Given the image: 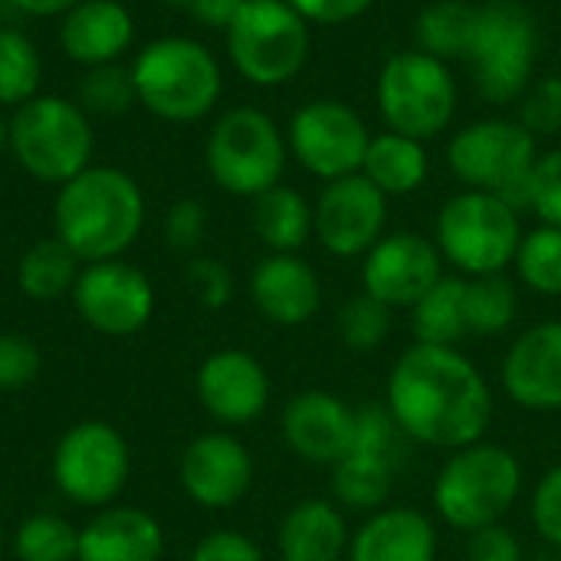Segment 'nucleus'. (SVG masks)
I'll use <instances>...</instances> for the list:
<instances>
[{
	"label": "nucleus",
	"mask_w": 561,
	"mask_h": 561,
	"mask_svg": "<svg viewBox=\"0 0 561 561\" xmlns=\"http://www.w3.org/2000/svg\"><path fill=\"white\" fill-rule=\"evenodd\" d=\"M385 404L411 444L460 450L486 437L493 391L480 368L457 348L414 342L398 355Z\"/></svg>",
	"instance_id": "nucleus-1"
},
{
	"label": "nucleus",
	"mask_w": 561,
	"mask_h": 561,
	"mask_svg": "<svg viewBox=\"0 0 561 561\" xmlns=\"http://www.w3.org/2000/svg\"><path fill=\"white\" fill-rule=\"evenodd\" d=\"M56 237L79 263L118 260L141 233L145 197L138 181L112 164H89L66 181L53 204Z\"/></svg>",
	"instance_id": "nucleus-2"
},
{
	"label": "nucleus",
	"mask_w": 561,
	"mask_h": 561,
	"mask_svg": "<svg viewBox=\"0 0 561 561\" xmlns=\"http://www.w3.org/2000/svg\"><path fill=\"white\" fill-rule=\"evenodd\" d=\"M526 473L519 457L490 440L450 450L437 470L431 500L434 513L457 533H480L500 526L523 493Z\"/></svg>",
	"instance_id": "nucleus-3"
},
{
	"label": "nucleus",
	"mask_w": 561,
	"mask_h": 561,
	"mask_svg": "<svg viewBox=\"0 0 561 561\" xmlns=\"http://www.w3.org/2000/svg\"><path fill=\"white\" fill-rule=\"evenodd\" d=\"M128 72L135 102L164 122H201L214 112L224 92L220 62L191 36H161L145 43Z\"/></svg>",
	"instance_id": "nucleus-4"
},
{
	"label": "nucleus",
	"mask_w": 561,
	"mask_h": 561,
	"mask_svg": "<svg viewBox=\"0 0 561 561\" xmlns=\"http://www.w3.org/2000/svg\"><path fill=\"white\" fill-rule=\"evenodd\" d=\"M10 125V154L39 184L62 187L92 161V122L76 99L33 95L16 105Z\"/></svg>",
	"instance_id": "nucleus-5"
},
{
	"label": "nucleus",
	"mask_w": 561,
	"mask_h": 561,
	"mask_svg": "<svg viewBox=\"0 0 561 561\" xmlns=\"http://www.w3.org/2000/svg\"><path fill=\"white\" fill-rule=\"evenodd\" d=\"M434 243L444 263L467 279L506 273L523 243L519 210L500 194L467 187L440 207Z\"/></svg>",
	"instance_id": "nucleus-6"
},
{
	"label": "nucleus",
	"mask_w": 561,
	"mask_h": 561,
	"mask_svg": "<svg viewBox=\"0 0 561 561\" xmlns=\"http://www.w3.org/2000/svg\"><path fill=\"white\" fill-rule=\"evenodd\" d=\"M227 33L233 69L260 89L293 82L309 59V20L286 0H243Z\"/></svg>",
	"instance_id": "nucleus-7"
},
{
	"label": "nucleus",
	"mask_w": 561,
	"mask_h": 561,
	"mask_svg": "<svg viewBox=\"0 0 561 561\" xmlns=\"http://www.w3.org/2000/svg\"><path fill=\"white\" fill-rule=\"evenodd\" d=\"M539 59V23L516 0H486L477 10V33L467 53L477 92L493 105L519 102L533 85Z\"/></svg>",
	"instance_id": "nucleus-8"
},
{
	"label": "nucleus",
	"mask_w": 561,
	"mask_h": 561,
	"mask_svg": "<svg viewBox=\"0 0 561 561\" xmlns=\"http://www.w3.org/2000/svg\"><path fill=\"white\" fill-rule=\"evenodd\" d=\"M286 135L263 108L253 105L224 112L204 148L214 184L233 197H260L276 187L286 171Z\"/></svg>",
	"instance_id": "nucleus-9"
},
{
	"label": "nucleus",
	"mask_w": 561,
	"mask_h": 561,
	"mask_svg": "<svg viewBox=\"0 0 561 561\" xmlns=\"http://www.w3.org/2000/svg\"><path fill=\"white\" fill-rule=\"evenodd\" d=\"M536 161V138L513 118L470 122L447 145V164L463 187L500 194L516 210L529 207V178Z\"/></svg>",
	"instance_id": "nucleus-10"
},
{
	"label": "nucleus",
	"mask_w": 561,
	"mask_h": 561,
	"mask_svg": "<svg viewBox=\"0 0 561 561\" xmlns=\"http://www.w3.org/2000/svg\"><path fill=\"white\" fill-rule=\"evenodd\" d=\"M378 108L391 131L427 141L457 115V79L444 59L421 49L394 53L378 72Z\"/></svg>",
	"instance_id": "nucleus-11"
},
{
	"label": "nucleus",
	"mask_w": 561,
	"mask_h": 561,
	"mask_svg": "<svg viewBox=\"0 0 561 561\" xmlns=\"http://www.w3.org/2000/svg\"><path fill=\"white\" fill-rule=\"evenodd\" d=\"M131 457L125 437L102 421L69 427L53 454V480L76 506H108L128 483Z\"/></svg>",
	"instance_id": "nucleus-12"
},
{
	"label": "nucleus",
	"mask_w": 561,
	"mask_h": 561,
	"mask_svg": "<svg viewBox=\"0 0 561 561\" xmlns=\"http://www.w3.org/2000/svg\"><path fill=\"white\" fill-rule=\"evenodd\" d=\"M365 118L339 99H312L293 112L286 128L289 154L312 174L329 181L362 171L368 151Z\"/></svg>",
	"instance_id": "nucleus-13"
},
{
	"label": "nucleus",
	"mask_w": 561,
	"mask_h": 561,
	"mask_svg": "<svg viewBox=\"0 0 561 561\" xmlns=\"http://www.w3.org/2000/svg\"><path fill=\"white\" fill-rule=\"evenodd\" d=\"M72 302L82 322L102 335L122 339L141 332L154 316V286L151 279L118 260L85 263L72 286Z\"/></svg>",
	"instance_id": "nucleus-14"
},
{
	"label": "nucleus",
	"mask_w": 561,
	"mask_h": 561,
	"mask_svg": "<svg viewBox=\"0 0 561 561\" xmlns=\"http://www.w3.org/2000/svg\"><path fill=\"white\" fill-rule=\"evenodd\" d=\"M388 227V197L358 171L329 181L312 207V233L319 243L339 256H365Z\"/></svg>",
	"instance_id": "nucleus-15"
},
{
	"label": "nucleus",
	"mask_w": 561,
	"mask_h": 561,
	"mask_svg": "<svg viewBox=\"0 0 561 561\" xmlns=\"http://www.w3.org/2000/svg\"><path fill=\"white\" fill-rule=\"evenodd\" d=\"M444 256L434 240L398 230L385 233L362 263V289L394 309H411L424 293L444 279Z\"/></svg>",
	"instance_id": "nucleus-16"
},
{
	"label": "nucleus",
	"mask_w": 561,
	"mask_h": 561,
	"mask_svg": "<svg viewBox=\"0 0 561 561\" xmlns=\"http://www.w3.org/2000/svg\"><path fill=\"white\" fill-rule=\"evenodd\" d=\"M197 401L220 424H250L270 404V375L266 368L243 348H220L201 362Z\"/></svg>",
	"instance_id": "nucleus-17"
},
{
	"label": "nucleus",
	"mask_w": 561,
	"mask_h": 561,
	"mask_svg": "<svg viewBox=\"0 0 561 561\" xmlns=\"http://www.w3.org/2000/svg\"><path fill=\"white\" fill-rule=\"evenodd\" d=\"M181 486L204 510L237 506L253 486V457L233 434H201L181 457Z\"/></svg>",
	"instance_id": "nucleus-18"
},
{
	"label": "nucleus",
	"mask_w": 561,
	"mask_h": 561,
	"mask_svg": "<svg viewBox=\"0 0 561 561\" xmlns=\"http://www.w3.org/2000/svg\"><path fill=\"white\" fill-rule=\"evenodd\" d=\"M500 378L510 401L523 411H561V319L539 322L516 335Z\"/></svg>",
	"instance_id": "nucleus-19"
},
{
	"label": "nucleus",
	"mask_w": 561,
	"mask_h": 561,
	"mask_svg": "<svg viewBox=\"0 0 561 561\" xmlns=\"http://www.w3.org/2000/svg\"><path fill=\"white\" fill-rule=\"evenodd\" d=\"M283 440L286 447L316 467H335L355 437V408H348L332 391H302L283 408Z\"/></svg>",
	"instance_id": "nucleus-20"
},
{
	"label": "nucleus",
	"mask_w": 561,
	"mask_h": 561,
	"mask_svg": "<svg viewBox=\"0 0 561 561\" xmlns=\"http://www.w3.org/2000/svg\"><path fill=\"white\" fill-rule=\"evenodd\" d=\"M250 296L260 316L273 325H306L322 306L319 273L296 253H270L253 266Z\"/></svg>",
	"instance_id": "nucleus-21"
},
{
	"label": "nucleus",
	"mask_w": 561,
	"mask_h": 561,
	"mask_svg": "<svg viewBox=\"0 0 561 561\" xmlns=\"http://www.w3.org/2000/svg\"><path fill=\"white\" fill-rule=\"evenodd\" d=\"M135 43V16L122 0H79L59 23V46L79 66L118 62Z\"/></svg>",
	"instance_id": "nucleus-22"
},
{
	"label": "nucleus",
	"mask_w": 561,
	"mask_h": 561,
	"mask_svg": "<svg viewBox=\"0 0 561 561\" xmlns=\"http://www.w3.org/2000/svg\"><path fill=\"white\" fill-rule=\"evenodd\" d=\"M348 561H437V529L414 506H381L352 533Z\"/></svg>",
	"instance_id": "nucleus-23"
},
{
	"label": "nucleus",
	"mask_w": 561,
	"mask_h": 561,
	"mask_svg": "<svg viewBox=\"0 0 561 561\" xmlns=\"http://www.w3.org/2000/svg\"><path fill=\"white\" fill-rule=\"evenodd\" d=\"M164 533L161 523L135 506L102 510L79 529L76 561H161Z\"/></svg>",
	"instance_id": "nucleus-24"
},
{
	"label": "nucleus",
	"mask_w": 561,
	"mask_h": 561,
	"mask_svg": "<svg viewBox=\"0 0 561 561\" xmlns=\"http://www.w3.org/2000/svg\"><path fill=\"white\" fill-rule=\"evenodd\" d=\"M348 523L332 500H299L279 523L276 549L283 561H345L348 559Z\"/></svg>",
	"instance_id": "nucleus-25"
},
{
	"label": "nucleus",
	"mask_w": 561,
	"mask_h": 561,
	"mask_svg": "<svg viewBox=\"0 0 561 561\" xmlns=\"http://www.w3.org/2000/svg\"><path fill=\"white\" fill-rule=\"evenodd\" d=\"M431 171V158L424 151V141L398 135V131H381L371 135L362 174L385 194V197H404L424 187Z\"/></svg>",
	"instance_id": "nucleus-26"
},
{
	"label": "nucleus",
	"mask_w": 561,
	"mask_h": 561,
	"mask_svg": "<svg viewBox=\"0 0 561 561\" xmlns=\"http://www.w3.org/2000/svg\"><path fill=\"white\" fill-rule=\"evenodd\" d=\"M253 230L270 253H296L312 237V207L296 187L276 184L253 197Z\"/></svg>",
	"instance_id": "nucleus-27"
},
{
	"label": "nucleus",
	"mask_w": 561,
	"mask_h": 561,
	"mask_svg": "<svg viewBox=\"0 0 561 561\" xmlns=\"http://www.w3.org/2000/svg\"><path fill=\"white\" fill-rule=\"evenodd\" d=\"M463 293H467V276H444L431 293H424V296L408 309V312H411L414 342H421V345L457 348L463 339H470V332H467Z\"/></svg>",
	"instance_id": "nucleus-28"
},
{
	"label": "nucleus",
	"mask_w": 561,
	"mask_h": 561,
	"mask_svg": "<svg viewBox=\"0 0 561 561\" xmlns=\"http://www.w3.org/2000/svg\"><path fill=\"white\" fill-rule=\"evenodd\" d=\"M477 10L467 0H434L414 20L417 49L434 59H467L477 33Z\"/></svg>",
	"instance_id": "nucleus-29"
},
{
	"label": "nucleus",
	"mask_w": 561,
	"mask_h": 561,
	"mask_svg": "<svg viewBox=\"0 0 561 561\" xmlns=\"http://www.w3.org/2000/svg\"><path fill=\"white\" fill-rule=\"evenodd\" d=\"M76 279H79V256L59 237L33 243L16 266V286L33 302H49L72 293Z\"/></svg>",
	"instance_id": "nucleus-30"
},
{
	"label": "nucleus",
	"mask_w": 561,
	"mask_h": 561,
	"mask_svg": "<svg viewBox=\"0 0 561 561\" xmlns=\"http://www.w3.org/2000/svg\"><path fill=\"white\" fill-rule=\"evenodd\" d=\"M394 477H398V470H391L378 460H368L362 454H345L332 467V496L342 510L375 513V510L388 506Z\"/></svg>",
	"instance_id": "nucleus-31"
},
{
	"label": "nucleus",
	"mask_w": 561,
	"mask_h": 561,
	"mask_svg": "<svg viewBox=\"0 0 561 561\" xmlns=\"http://www.w3.org/2000/svg\"><path fill=\"white\" fill-rule=\"evenodd\" d=\"M463 306H467V332L477 339H493L513 325V319L519 312V293L506 273L470 276Z\"/></svg>",
	"instance_id": "nucleus-32"
},
{
	"label": "nucleus",
	"mask_w": 561,
	"mask_h": 561,
	"mask_svg": "<svg viewBox=\"0 0 561 561\" xmlns=\"http://www.w3.org/2000/svg\"><path fill=\"white\" fill-rule=\"evenodd\" d=\"M411 440L401 431V424L394 421V414L388 411V404L381 401H365L362 408H355V437H352V450L348 454H362L368 460H378L391 470H401L408 463L411 454Z\"/></svg>",
	"instance_id": "nucleus-33"
},
{
	"label": "nucleus",
	"mask_w": 561,
	"mask_h": 561,
	"mask_svg": "<svg viewBox=\"0 0 561 561\" xmlns=\"http://www.w3.org/2000/svg\"><path fill=\"white\" fill-rule=\"evenodd\" d=\"M43 59L36 43L13 26H0V105H23L39 95Z\"/></svg>",
	"instance_id": "nucleus-34"
},
{
	"label": "nucleus",
	"mask_w": 561,
	"mask_h": 561,
	"mask_svg": "<svg viewBox=\"0 0 561 561\" xmlns=\"http://www.w3.org/2000/svg\"><path fill=\"white\" fill-rule=\"evenodd\" d=\"M519 279L539 293V296H549V299H559L561 296V230L559 227H549V224H539L536 230L523 233V243L516 250V260H513Z\"/></svg>",
	"instance_id": "nucleus-35"
},
{
	"label": "nucleus",
	"mask_w": 561,
	"mask_h": 561,
	"mask_svg": "<svg viewBox=\"0 0 561 561\" xmlns=\"http://www.w3.org/2000/svg\"><path fill=\"white\" fill-rule=\"evenodd\" d=\"M13 556L20 561H76L79 529L62 516H30L13 536Z\"/></svg>",
	"instance_id": "nucleus-36"
},
{
	"label": "nucleus",
	"mask_w": 561,
	"mask_h": 561,
	"mask_svg": "<svg viewBox=\"0 0 561 561\" xmlns=\"http://www.w3.org/2000/svg\"><path fill=\"white\" fill-rule=\"evenodd\" d=\"M335 329H339V339L345 348L362 352V355L375 352L391 335V309L362 289L339 306Z\"/></svg>",
	"instance_id": "nucleus-37"
},
{
	"label": "nucleus",
	"mask_w": 561,
	"mask_h": 561,
	"mask_svg": "<svg viewBox=\"0 0 561 561\" xmlns=\"http://www.w3.org/2000/svg\"><path fill=\"white\" fill-rule=\"evenodd\" d=\"M85 115H122L135 102L131 72L122 62L89 66L79 79V99Z\"/></svg>",
	"instance_id": "nucleus-38"
},
{
	"label": "nucleus",
	"mask_w": 561,
	"mask_h": 561,
	"mask_svg": "<svg viewBox=\"0 0 561 561\" xmlns=\"http://www.w3.org/2000/svg\"><path fill=\"white\" fill-rule=\"evenodd\" d=\"M533 138L559 135L561 131V76H546L533 82L519 99V118H516Z\"/></svg>",
	"instance_id": "nucleus-39"
},
{
	"label": "nucleus",
	"mask_w": 561,
	"mask_h": 561,
	"mask_svg": "<svg viewBox=\"0 0 561 561\" xmlns=\"http://www.w3.org/2000/svg\"><path fill=\"white\" fill-rule=\"evenodd\" d=\"M529 210L549 227L561 230V148L539 154L529 178Z\"/></svg>",
	"instance_id": "nucleus-40"
},
{
	"label": "nucleus",
	"mask_w": 561,
	"mask_h": 561,
	"mask_svg": "<svg viewBox=\"0 0 561 561\" xmlns=\"http://www.w3.org/2000/svg\"><path fill=\"white\" fill-rule=\"evenodd\" d=\"M529 519L539 533V539L549 549L561 552V463L542 473V480L536 483L533 503H529Z\"/></svg>",
	"instance_id": "nucleus-41"
},
{
	"label": "nucleus",
	"mask_w": 561,
	"mask_h": 561,
	"mask_svg": "<svg viewBox=\"0 0 561 561\" xmlns=\"http://www.w3.org/2000/svg\"><path fill=\"white\" fill-rule=\"evenodd\" d=\"M39 348L23 335H0V391H20L39 375Z\"/></svg>",
	"instance_id": "nucleus-42"
},
{
	"label": "nucleus",
	"mask_w": 561,
	"mask_h": 561,
	"mask_svg": "<svg viewBox=\"0 0 561 561\" xmlns=\"http://www.w3.org/2000/svg\"><path fill=\"white\" fill-rule=\"evenodd\" d=\"M187 283L204 309H224L233 296V276L220 260L201 256L187 266Z\"/></svg>",
	"instance_id": "nucleus-43"
},
{
	"label": "nucleus",
	"mask_w": 561,
	"mask_h": 561,
	"mask_svg": "<svg viewBox=\"0 0 561 561\" xmlns=\"http://www.w3.org/2000/svg\"><path fill=\"white\" fill-rule=\"evenodd\" d=\"M207 233V210L201 201L184 197L178 204H171L168 217H164V237L174 250H194L201 247Z\"/></svg>",
	"instance_id": "nucleus-44"
},
{
	"label": "nucleus",
	"mask_w": 561,
	"mask_h": 561,
	"mask_svg": "<svg viewBox=\"0 0 561 561\" xmlns=\"http://www.w3.org/2000/svg\"><path fill=\"white\" fill-rule=\"evenodd\" d=\"M191 561H266L263 549L247 539L243 533L233 529H217L210 536H204L194 549Z\"/></svg>",
	"instance_id": "nucleus-45"
},
{
	"label": "nucleus",
	"mask_w": 561,
	"mask_h": 561,
	"mask_svg": "<svg viewBox=\"0 0 561 561\" xmlns=\"http://www.w3.org/2000/svg\"><path fill=\"white\" fill-rule=\"evenodd\" d=\"M467 561H526V549H523L519 536L500 523V526H486L470 536Z\"/></svg>",
	"instance_id": "nucleus-46"
},
{
	"label": "nucleus",
	"mask_w": 561,
	"mask_h": 561,
	"mask_svg": "<svg viewBox=\"0 0 561 561\" xmlns=\"http://www.w3.org/2000/svg\"><path fill=\"white\" fill-rule=\"evenodd\" d=\"M286 3L299 10L309 23H322V26L352 23L375 7V0H286Z\"/></svg>",
	"instance_id": "nucleus-47"
},
{
	"label": "nucleus",
	"mask_w": 561,
	"mask_h": 561,
	"mask_svg": "<svg viewBox=\"0 0 561 561\" xmlns=\"http://www.w3.org/2000/svg\"><path fill=\"white\" fill-rule=\"evenodd\" d=\"M243 0H194L187 13H194V20H201L204 26L214 30H227L233 23V16L240 13Z\"/></svg>",
	"instance_id": "nucleus-48"
},
{
	"label": "nucleus",
	"mask_w": 561,
	"mask_h": 561,
	"mask_svg": "<svg viewBox=\"0 0 561 561\" xmlns=\"http://www.w3.org/2000/svg\"><path fill=\"white\" fill-rule=\"evenodd\" d=\"M13 10L26 13V16H62L69 13L79 0H7Z\"/></svg>",
	"instance_id": "nucleus-49"
},
{
	"label": "nucleus",
	"mask_w": 561,
	"mask_h": 561,
	"mask_svg": "<svg viewBox=\"0 0 561 561\" xmlns=\"http://www.w3.org/2000/svg\"><path fill=\"white\" fill-rule=\"evenodd\" d=\"M3 151H10V125L0 118V154H3Z\"/></svg>",
	"instance_id": "nucleus-50"
},
{
	"label": "nucleus",
	"mask_w": 561,
	"mask_h": 561,
	"mask_svg": "<svg viewBox=\"0 0 561 561\" xmlns=\"http://www.w3.org/2000/svg\"><path fill=\"white\" fill-rule=\"evenodd\" d=\"M164 7H178V10H191V3L194 0H161Z\"/></svg>",
	"instance_id": "nucleus-51"
},
{
	"label": "nucleus",
	"mask_w": 561,
	"mask_h": 561,
	"mask_svg": "<svg viewBox=\"0 0 561 561\" xmlns=\"http://www.w3.org/2000/svg\"><path fill=\"white\" fill-rule=\"evenodd\" d=\"M3 3H7V0H0V7H3Z\"/></svg>",
	"instance_id": "nucleus-52"
}]
</instances>
